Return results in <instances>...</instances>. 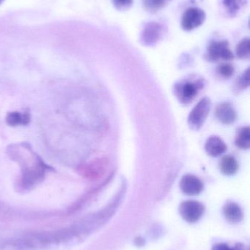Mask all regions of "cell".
<instances>
[{"label":"cell","instance_id":"6da1fadb","mask_svg":"<svg viewBox=\"0 0 250 250\" xmlns=\"http://www.w3.org/2000/svg\"><path fill=\"white\" fill-rule=\"evenodd\" d=\"M203 87L204 83L201 79L193 82L182 81L175 85L174 93L182 104H188L196 98Z\"/></svg>","mask_w":250,"mask_h":250},{"label":"cell","instance_id":"7a4b0ae2","mask_svg":"<svg viewBox=\"0 0 250 250\" xmlns=\"http://www.w3.org/2000/svg\"><path fill=\"white\" fill-rule=\"evenodd\" d=\"M205 58L209 62L230 61L234 56L229 48L227 41H214L209 44L207 48Z\"/></svg>","mask_w":250,"mask_h":250},{"label":"cell","instance_id":"3957f363","mask_svg":"<svg viewBox=\"0 0 250 250\" xmlns=\"http://www.w3.org/2000/svg\"><path fill=\"white\" fill-rule=\"evenodd\" d=\"M211 108V101L204 98L198 102L191 111L188 118V124L192 129L198 130L205 123Z\"/></svg>","mask_w":250,"mask_h":250},{"label":"cell","instance_id":"277c9868","mask_svg":"<svg viewBox=\"0 0 250 250\" xmlns=\"http://www.w3.org/2000/svg\"><path fill=\"white\" fill-rule=\"evenodd\" d=\"M206 15L199 7H190L183 13L182 18V27L186 32H191L200 27L205 22Z\"/></svg>","mask_w":250,"mask_h":250},{"label":"cell","instance_id":"5b68a950","mask_svg":"<svg viewBox=\"0 0 250 250\" xmlns=\"http://www.w3.org/2000/svg\"><path fill=\"white\" fill-rule=\"evenodd\" d=\"M163 32V26L158 22H148L141 32L140 42L145 46H153L161 40Z\"/></svg>","mask_w":250,"mask_h":250},{"label":"cell","instance_id":"8992f818","mask_svg":"<svg viewBox=\"0 0 250 250\" xmlns=\"http://www.w3.org/2000/svg\"><path fill=\"white\" fill-rule=\"evenodd\" d=\"M181 215L188 223L198 222L204 215L205 207L196 201H186L181 204L179 208Z\"/></svg>","mask_w":250,"mask_h":250},{"label":"cell","instance_id":"52a82bcc","mask_svg":"<svg viewBox=\"0 0 250 250\" xmlns=\"http://www.w3.org/2000/svg\"><path fill=\"white\" fill-rule=\"evenodd\" d=\"M180 188L183 193L188 195H198L204 189L201 179L194 175H185L180 182Z\"/></svg>","mask_w":250,"mask_h":250},{"label":"cell","instance_id":"ba28073f","mask_svg":"<svg viewBox=\"0 0 250 250\" xmlns=\"http://www.w3.org/2000/svg\"><path fill=\"white\" fill-rule=\"evenodd\" d=\"M217 120L225 125H230L236 121V113L230 104H220L216 109Z\"/></svg>","mask_w":250,"mask_h":250},{"label":"cell","instance_id":"9c48e42d","mask_svg":"<svg viewBox=\"0 0 250 250\" xmlns=\"http://www.w3.org/2000/svg\"><path fill=\"white\" fill-rule=\"evenodd\" d=\"M205 149L208 155L217 157L226 152L227 146L219 137L211 136L205 142Z\"/></svg>","mask_w":250,"mask_h":250},{"label":"cell","instance_id":"30bf717a","mask_svg":"<svg viewBox=\"0 0 250 250\" xmlns=\"http://www.w3.org/2000/svg\"><path fill=\"white\" fill-rule=\"evenodd\" d=\"M225 11L230 17H236L245 10L248 0H222Z\"/></svg>","mask_w":250,"mask_h":250},{"label":"cell","instance_id":"8fae6325","mask_svg":"<svg viewBox=\"0 0 250 250\" xmlns=\"http://www.w3.org/2000/svg\"><path fill=\"white\" fill-rule=\"evenodd\" d=\"M225 217L230 223H238L243 219V212L238 204L233 202H227L223 208Z\"/></svg>","mask_w":250,"mask_h":250},{"label":"cell","instance_id":"7c38bea8","mask_svg":"<svg viewBox=\"0 0 250 250\" xmlns=\"http://www.w3.org/2000/svg\"><path fill=\"white\" fill-rule=\"evenodd\" d=\"M220 170L226 176H233L239 169L237 160L233 156L227 155L223 157L220 163Z\"/></svg>","mask_w":250,"mask_h":250},{"label":"cell","instance_id":"4fadbf2b","mask_svg":"<svg viewBox=\"0 0 250 250\" xmlns=\"http://www.w3.org/2000/svg\"><path fill=\"white\" fill-rule=\"evenodd\" d=\"M235 144L241 149H249L250 147V129L249 126H244L238 129Z\"/></svg>","mask_w":250,"mask_h":250},{"label":"cell","instance_id":"5bb4252c","mask_svg":"<svg viewBox=\"0 0 250 250\" xmlns=\"http://www.w3.org/2000/svg\"><path fill=\"white\" fill-rule=\"evenodd\" d=\"M7 124L11 126H17L19 125H26L29 123V117L28 114H22L19 112L10 113L6 118Z\"/></svg>","mask_w":250,"mask_h":250},{"label":"cell","instance_id":"9a60e30c","mask_svg":"<svg viewBox=\"0 0 250 250\" xmlns=\"http://www.w3.org/2000/svg\"><path fill=\"white\" fill-rule=\"evenodd\" d=\"M236 53L237 57L242 60H247L250 56V40L249 38L242 39L236 45Z\"/></svg>","mask_w":250,"mask_h":250},{"label":"cell","instance_id":"2e32d148","mask_svg":"<svg viewBox=\"0 0 250 250\" xmlns=\"http://www.w3.org/2000/svg\"><path fill=\"white\" fill-rule=\"evenodd\" d=\"M166 0H142V4L146 11L156 13L165 5Z\"/></svg>","mask_w":250,"mask_h":250},{"label":"cell","instance_id":"e0dca14e","mask_svg":"<svg viewBox=\"0 0 250 250\" xmlns=\"http://www.w3.org/2000/svg\"><path fill=\"white\" fill-rule=\"evenodd\" d=\"M217 71L222 77L228 79L234 73V67L229 63H223L217 67Z\"/></svg>","mask_w":250,"mask_h":250},{"label":"cell","instance_id":"ac0fdd59","mask_svg":"<svg viewBox=\"0 0 250 250\" xmlns=\"http://www.w3.org/2000/svg\"><path fill=\"white\" fill-rule=\"evenodd\" d=\"M113 3L117 10L126 11L132 7L133 0H113Z\"/></svg>","mask_w":250,"mask_h":250},{"label":"cell","instance_id":"d6986e66","mask_svg":"<svg viewBox=\"0 0 250 250\" xmlns=\"http://www.w3.org/2000/svg\"><path fill=\"white\" fill-rule=\"evenodd\" d=\"M238 86L242 89H246L250 86V69L242 74L238 82Z\"/></svg>","mask_w":250,"mask_h":250},{"label":"cell","instance_id":"ffe728a7","mask_svg":"<svg viewBox=\"0 0 250 250\" xmlns=\"http://www.w3.org/2000/svg\"><path fill=\"white\" fill-rule=\"evenodd\" d=\"M212 250H242L239 248H232L224 243L217 244L213 247Z\"/></svg>","mask_w":250,"mask_h":250},{"label":"cell","instance_id":"44dd1931","mask_svg":"<svg viewBox=\"0 0 250 250\" xmlns=\"http://www.w3.org/2000/svg\"><path fill=\"white\" fill-rule=\"evenodd\" d=\"M4 0H0V5H1V4H2L3 1H4Z\"/></svg>","mask_w":250,"mask_h":250}]
</instances>
